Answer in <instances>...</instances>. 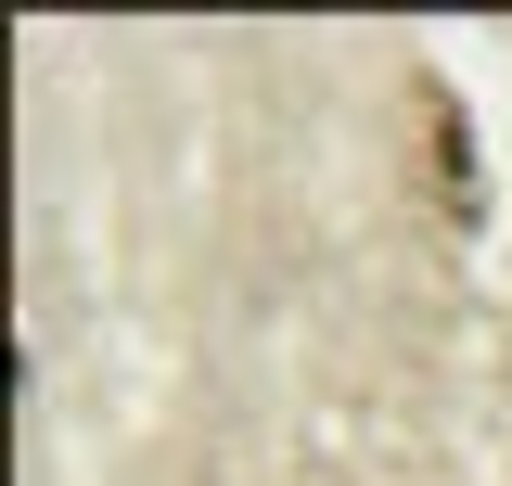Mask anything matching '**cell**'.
Returning <instances> with one entry per match:
<instances>
[{
	"mask_svg": "<svg viewBox=\"0 0 512 486\" xmlns=\"http://www.w3.org/2000/svg\"><path fill=\"white\" fill-rule=\"evenodd\" d=\"M410 103H423V141H436V205H448V231H474V218H487V167H474L461 90H448L436 64H423V77H410Z\"/></svg>",
	"mask_w": 512,
	"mask_h": 486,
	"instance_id": "6da1fadb",
	"label": "cell"
}]
</instances>
